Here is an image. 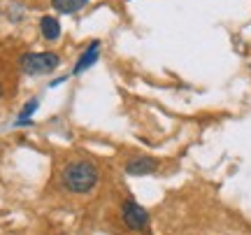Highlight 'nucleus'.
<instances>
[{
	"label": "nucleus",
	"mask_w": 251,
	"mask_h": 235,
	"mask_svg": "<svg viewBox=\"0 0 251 235\" xmlns=\"http://www.w3.org/2000/svg\"><path fill=\"white\" fill-rule=\"evenodd\" d=\"M100 182V170L96 163L91 161H72L65 163V168L61 170V186L68 193H75V196H84V193H91V191L98 186Z\"/></svg>",
	"instance_id": "1"
},
{
	"label": "nucleus",
	"mask_w": 251,
	"mask_h": 235,
	"mask_svg": "<svg viewBox=\"0 0 251 235\" xmlns=\"http://www.w3.org/2000/svg\"><path fill=\"white\" fill-rule=\"evenodd\" d=\"M61 56L56 52H26L19 58V70L24 75H33V77H40V75H51L61 68Z\"/></svg>",
	"instance_id": "2"
},
{
	"label": "nucleus",
	"mask_w": 251,
	"mask_h": 235,
	"mask_svg": "<svg viewBox=\"0 0 251 235\" xmlns=\"http://www.w3.org/2000/svg\"><path fill=\"white\" fill-rule=\"evenodd\" d=\"M121 219L130 231H144L149 226V212L137 205L135 200H124L121 203Z\"/></svg>",
	"instance_id": "3"
},
{
	"label": "nucleus",
	"mask_w": 251,
	"mask_h": 235,
	"mask_svg": "<svg viewBox=\"0 0 251 235\" xmlns=\"http://www.w3.org/2000/svg\"><path fill=\"white\" fill-rule=\"evenodd\" d=\"M100 49H102L100 40H93V42H89V45L84 47V52L79 54L77 63H75V68H72V75H75V77H79V75H84L86 70H91L93 65L98 63Z\"/></svg>",
	"instance_id": "4"
},
{
	"label": "nucleus",
	"mask_w": 251,
	"mask_h": 235,
	"mask_svg": "<svg viewBox=\"0 0 251 235\" xmlns=\"http://www.w3.org/2000/svg\"><path fill=\"white\" fill-rule=\"evenodd\" d=\"M158 158L153 156H135L126 163V172L128 175H135V177H142V175H151V172L158 170Z\"/></svg>",
	"instance_id": "5"
},
{
	"label": "nucleus",
	"mask_w": 251,
	"mask_h": 235,
	"mask_svg": "<svg viewBox=\"0 0 251 235\" xmlns=\"http://www.w3.org/2000/svg\"><path fill=\"white\" fill-rule=\"evenodd\" d=\"M61 33H63V26L54 14L40 17V35H42L45 42H58V40H61Z\"/></svg>",
	"instance_id": "6"
},
{
	"label": "nucleus",
	"mask_w": 251,
	"mask_h": 235,
	"mask_svg": "<svg viewBox=\"0 0 251 235\" xmlns=\"http://www.w3.org/2000/svg\"><path fill=\"white\" fill-rule=\"evenodd\" d=\"M89 5V0H51V7L58 14H77Z\"/></svg>",
	"instance_id": "7"
},
{
	"label": "nucleus",
	"mask_w": 251,
	"mask_h": 235,
	"mask_svg": "<svg viewBox=\"0 0 251 235\" xmlns=\"http://www.w3.org/2000/svg\"><path fill=\"white\" fill-rule=\"evenodd\" d=\"M37 107H40V100H37V98L28 100L26 105H24V109L19 112V117H17V126H26V124H30V119H33V114L37 112Z\"/></svg>",
	"instance_id": "8"
},
{
	"label": "nucleus",
	"mask_w": 251,
	"mask_h": 235,
	"mask_svg": "<svg viewBox=\"0 0 251 235\" xmlns=\"http://www.w3.org/2000/svg\"><path fill=\"white\" fill-rule=\"evenodd\" d=\"M5 96V86H2V81H0V98Z\"/></svg>",
	"instance_id": "9"
}]
</instances>
